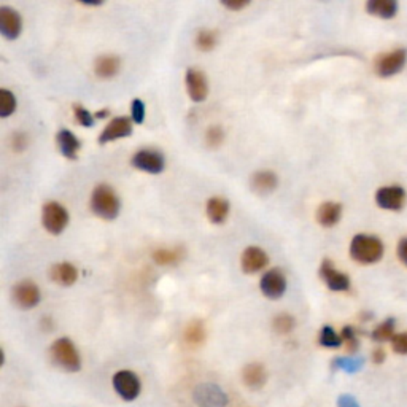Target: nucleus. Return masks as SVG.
<instances>
[{
	"label": "nucleus",
	"mask_w": 407,
	"mask_h": 407,
	"mask_svg": "<svg viewBox=\"0 0 407 407\" xmlns=\"http://www.w3.org/2000/svg\"><path fill=\"white\" fill-rule=\"evenodd\" d=\"M49 356L53 363L62 371L78 372L81 369V358L75 344L68 337H61L54 341L51 348H49Z\"/></svg>",
	"instance_id": "3"
},
{
	"label": "nucleus",
	"mask_w": 407,
	"mask_h": 407,
	"mask_svg": "<svg viewBox=\"0 0 407 407\" xmlns=\"http://www.w3.org/2000/svg\"><path fill=\"white\" fill-rule=\"evenodd\" d=\"M111 384H114L115 391L120 394V396L124 401H134L139 398L140 394V380L133 371H118L114 375V380H111Z\"/></svg>",
	"instance_id": "8"
},
{
	"label": "nucleus",
	"mask_w": 407,
	"mask_h": 407,
	"mask_svg": "<svg viewBox=\"0 0 407 407\" xmlns=\"http://www.w3.org/2000/svg\"><path fill=\"white\" fill-rule=\"evenodd\" d=\"M366 11L369 15L382 18V20H391L398 13V4L394 0H369L366 4Z\"/></svg>",
	"instance_id": "24"
},
{
	"label": "nucleus",
	"mask_w": 407,
	"mask_h": 407,
	"mask_svg": "<svg viewBox=\"0 0 407 407\" xmlns=\"http://www.w3.org/2000/svg\"><path fill=\"white\" fill-rule=\"evenodd\" d=\"M224 140V130L220 126H210L205 133V143L210 148H218Z\"/></svg>",
	"instance_id": "34"
},
{
	"label": "nucleus",
	"mask_w": 407,
	"mask_h": 407,
	"mask_svg": "<svg viewBox=\"0 0 407 407\" xmlns=\"http://www.w3.org/2000/svg\"><path fill=\"white\" fill-rule=\"evenodd\" d=\"M121 68V61L115 54L99 56L94 62V73L102 80H110L118 75Z\"/></svg>",
	"instance_id": "18"
},
{
	"label": "nucleus",
	"mask_w": 407,
	"mask_h": 407,
	"mask_svg": "<svg viewBox=\"0 0 407 407\" xmlns=\"http://www.w3.org/2000/svg\"><path fill=\"white\" fill-rule=\"evenodd\" d=\"M218 42V35L215 30L210 29H202L199 30V34L196 37V47L200 49V51H212L215 48Z\"/></svg>",
	"instance_id": "27"
},
{
	"label": "nucleus",
	"mask_w": 407,
	"mask_h": 407,
	"mask_svg": "<svg viewBox=\"0 0 407 407\" xmlns=\"http://www.w3.org/2000/svg\"><path fill=\"white\" fill-rule=\"evenodd\" d=\"M391 348L394 353L407 355V333L394 334V337L391 339Z\"/></svg>",
	"instance_id": "37"
},
{
	"label": "nucleus",
	"mask_w": 407,
	"mask_h": 407,
	"mask_svg": "<svg viewBox=\"0 0 407 407\" xmlns=\"http://www.w3.org/2000/svg\"><path fill=\"white\" fill-rule=\"evenodd\" d=\"M375 204L384 210H393V212L401 210L406 204L404 188L396 185L379 188L377 193H375Z\"/></svg>",
	"instance_id": "11"
},
{
	"label": "nucleus",
	"mask_w": 407,
	"mask_h": 407,
	"mask_svg": "<svg viewBox=\"0 0 407 407\" xmlns=\"http://www.w3.org/2000/svg\"><path fill=\"white\" fill-rule=\"evenodd\" d=\"M42 223L49 234L59 236L68 224V212L59 202H47L42 209Z\"/></svg>",
	"instance_id": "4"
},
{
	"label": "nucleus",
	"mask_w": 407,
	"mask_h": 407,
	"mask_svg": "<svg viewBox=\"0 0 407 407\" xmlns=\"http://www.w3.org/2000/svg\"><path fill=\"white\" fill-rule=\"evenodd\" d=\"M260 288L261 293L265 294L267 299H280L286 291V277L284 271H280V269H269L261 277Z\"/></svg>",
	"instance_id": "9"
},
{
	"label": "nucleus",
	"mask_w": 407,
	"mask_h": 407,
	"mask_svg": "<svg viewBox=\"0 0 407 407\" xmlns=\"http://www.w3.org/2000/svg\"><path fill=\"white\" fill-rule=\"evenodd\" d=\"M130 164L134 169L147 174H161L166 169V159L159 152L156 150H139L130 159Z\"/></svg>",
	"instance_id": "6"
},
{
	"label": "nucleus",
	"mask_w": 407,
	"mask_h": 407,
	"mask_svg": "<svg viewBox=\"0 0 407 407\" xmlns=\"http://www.w3.org/2000/svg\"><path fill=\"white\" fill-rule=\"evenodd\" d=\"M193 399L198 407H226L228 394L215 384H200L193 391Z\"/></svg>",
	"instance_id": "5"
},
{
	"label": "nucleus",
	"mask_w": 407,
	"mask_h": 407,
	"mask_svg": "<svg viewBox=\"0 0 407 407\" xmlns=\"http://www.w3.org/2000/svg\"><path fill=\"white\" fill-rule=\"evenodd\" d=\"M406 61H407L406 49H394L391 53L380 54L379 58L375 59V72L384 78L393 77V75L403 71Z\"/></svg>",
	"instance_id": "7"
},
{
	"label": "nucleus",
	"mask_w": 407,
	"mask_h": 407,
	"mask_svg": "<svg viewBox=\"0 0 407 407\" xmlns=\"http://www.w3.org/2000/svg\"><path fill=\"white\" fill-rule=\"evenodd\" d=\"M13 300L20 309H34L40 303V288L34 281L23 280L13 288Z\"/></svg>",
	"instance_id": "12"
},
{
	"label": "nucleus",
	"mask_w": 407,
	"mask_h": 407,
	"mask_svg": "<svg viewBox=\"0 0 407 407\" xmlns=\"http://www.w3.org/2000/svg\"><path fill=\"white\" fill-rule=\"evenodd\" d=\"M342 205L339 202H323L317 210V221L323 228H333L341 220Z\"/></svg>",
	"instance_id": "22"
},
{
	"label": "nucleus",
	"mask_w": 407,
	"mask_h": 407,
	"mask_svg": "<svg viewBox=\"0 0 407 407\" xmlns=\"http://www.w3.org/2000/svg\"><path fill=\"white\" fill-rule=\"evenodd\" d=\"M394 337V320L393 318H387L385 322H382L377 328L372 331V339L377 342H387Z\"/></svg>",
	"instance_id": "29"
},
{
	"label": "nucleus",
	"mask_w": 407,
	"mask_h": 407,
	"mask_svg": "<svg viewBox=\"0 0 407 407\" xmlns=\"http://www.w3.org/2000/svg\"><path fill=\"white\" fill-rule=\"evenodd\" d=\"M145 114H147V109H145V104H143V100L134 99L133 105H130V116H133V121L135 124H142L143 121H145Z\"/></svg>",
	"instance_id": "35"
},
{
	"label": "nucleus",
	"mask_w": 407,
	"mask_h": 407,
	"mask_svg": "<svg viewBox=\"0 0 407 407\" xmlns=\"http://www.w3.org/2000/svg\"><path fill=\"white\" fill-rule=\"evenodd\" d=\"M342 341L347 344V348L350 352H356L358 348V339H356V333L352 327H346L342 329Z\"/></svg>",
	"instance_id": "36"
},
{
	"label": "nucleus",
	"mask_w": 407,
	"mask_h": 407,
	"mask_svg": "<svg viewBox=\"0 0 407 407\" xmlns=\"http://www.w3.org/2000/svg\"><path fill=\"white\" fill-rule=\"evenodd\" d=\"M23 30L21 15L11 7H0V34L7 40H16Z\"/></svg>",
	"instance_id": "14"
},
{
	"label": "nucleus",
	"mask_w": 407,
	"mask_h": 407,
	"mask_svg": "<svg viewBox=\"0 0 407 407\" xmlns=\"http://www.w3.org/2000/svg\"><path fill=\"white\" fill-rule=\"evenodd\" d=\"M73 115L75 121L83 128H92L94 123H96V116L90 114L85 107H81V105H73Z\"/></svg>",
	"instance_id": "33"
},
{
	"label": "nucleus",
	"mask_w": 407,
	"mask_h": 407,
	"mask_svg": "<svg viewBox=\"0 0 407 407\" xmlns=\"http://www.w3.org/2000/svg\"><path fill=\"white\" fill-rule=\"evenodd\" d=\"M181 256L183 255H181L180 248H174V250L159 248L153 253V260L156 265H159V266H171V265H175V262H178Z\"/></svg>",
	"instance_id": "26"
},
{
	"label": "nucleus",
	"mask_w": 407,
	"mask_h": 407,
	"mask_svg": "<svg viewBox=\"0 0 407 407\" xmlns=\"http://www.w3.org/2000/svg\"><path fill=\"white\" fill-rule=\"evenodd\" d=\"M242 380L250 390H260V388L265 387L267 380L266 369L260 363H250L242 371Z\"/></svg>",
	"instance_id": "21"
},
{
	"label": "nucleus",
	"mask_w": 407,
	"mask_h": 407,
	"mask_svg": "<svg viewBox=\"0 0 407 407\" xmlns=\"http://www.w3.org/2000/svg\"><path fill=\"white\" fill-rule=\"evenodd\" d=\"M56 142H58L59 152L62 156H64V158L71 161H75L78 158L81 143L78 140V137L75 135L72 130H68V129L59 130L58 135H56Z\"/></svg>",
	"instance_id": "19"
},
{
	"label": "nucleus",
	"mask_w": 407,
	"mask_h": 407,
	"mask_svg": "<svg viewBox=\"0 0 407 407\" xmlns=\"http://www.w3.org/2000/svg\"><path fill=\"white\" fill-rule=\"evenodd\" d=\"M205 214L210 223L214 224H221L226 221V218L229 215V202L223 198H210L207 200V205H205Z\"/></svg>",
	"instance_id": "23"
},
{
	"label": "nucleus",
	"mask_w": 407,
	"mask_h": 407,
	"mask_svg": "<svg viewBox=\"0 0 407 407\" xmlns=\"http://www.w3.org/2000/svg\"><path fill=\"white\" fill-rule=\"evenodd\" d=\"M396 253H398L399 261L403 262V265L407 267V237H404V239L399 241L398 248H396Z\"/></svg>",
	"instance_id": "40"
},
{
	"label": "nucleus",
	"mask_w": 407,
	"mask_h": 407,
	"mask_svg": "<svg viewBox=\"0 0 407 407\" xmlns=\"http://www.w3.org/2000/svg\"><path fill=\"white\" fill-rule=\"evenodd\" d=\"M109 115H110L109 110H100V111H97V114H94V116L99 118V120H100V118H107Z\"/></svg>",
	"instance_id": "43"
},
{
	"label": "nucleus",
	"mask_w": 407,
	"mask_h": 407,
	"mask_svg": "<svg viewBox=\"0 0 407 407\" xmlns=\"http://www.w3.org/2000/svg\"><path fill=\"white\" fill-rule=\"evenodd\" d=\"M221 5L224 8H228L231 11H241L245 7H248L250 2L248 0H223Z\"/></svg>",
	"instance_id": "38"
},
{
	"label": "nucleus",
	"mask_w": 407,
	"mask_h": 407,
	"mask_svg": "<svg viewBox=\"0 0 407 407\" xmlns=\"http://www.w3.org/2000/svg\"><path fill=\"white\" fill-rule=\"evenodd\" d=\"M16 110V97L8 90H0V116L8 118Z\"/></svg>",
	"instance_id": "28"
},
{
	"label": "nucleus",
	"mask_w": 407,
	"mask_h": 407,
	"mask_svg": "<svg viewBox=\"0 0 407 407\" xmlns=\"http://www.w3.org/2000/svg\"><path fill=\"white\" fill-rule=\"evenodd\" d=\"M334 366L342 369V371H346L348 374H355L363 367V360L361 358H352V356H344V358H337L334 361Z\"/></svg>",
	"instance_id": "31"
},
{
	"label": "nucleus",
	"mask_w": 407,
	"mask_h": 407,
	"mask_svg": "<svg viewBox=\"0 0 407 407\" xmlns=\"http://www.w3.org/2000/svg\"><path fill=\"white\" fill-rule=\"evenodd\" d=\"M279 185V178L272 171H260L253 174L252 180H250V186L256 194H261V196H266V194H271L275 188Z\"/></svg>",
	"instance_id": "20"
},
{
	"label": "nucleus",
	"mask_w": 407,
	"mask_h": 407,
	"mask_svg": "<svg viewBox=\"0 0 407 407\" xmlns=\"http://www.w3.org/2000/svg\"><path fill=\"white\" fill-rule=\"evenodd\" d=\"M185 86L188 97L193 102H204L209 96V81L204 72L198 71V68H188L185 75Z\"/></svg>",
	"instance_id": "10"
},
{
	"label": "nucleus",
	"mask_w": 407,
	"mask_h": 407,
	"mask_svg": "<svg viewBox=\"0 0 407 407\" xmlns=\"http://www.w3.org/2000/svg\"><path fill=\"white\" fill-rule=\"evenodd\" d=\"M185 342L190 347H200L205 342L207 337V331H205V324L200 320H193L188 323L185 329Z\"/></svg>",
	"instance_id": "25"
},
{
	"label": "nucleus",
	"mask_w": 407,
	"mask_h": 407,
	"mask_svg": "<svg viewBox=\"0 0 407 407\" xmlns=\"http://www.w3.org/2000/svg\"><path fill=\"white\" fill-rule=\"evenodd\" d=\"M28 145V137L24 134H15L13 135V148L16 152H23Z\"/></svg>",
	"instance_id": "41"
},
{
	"label": "nucleus",
	"mask_w": 407,
	"mask_h": 407,
	"mask_svg": "<svg viewBox=\"0 0 407 407\" xmlns=\"http://www.w3.org/2000/svg\"><path fill=\"white\" fill-rule=\"evenodd\" d=\"M49 279L61 286H72L78 280V271L72 262H58L49 269Z\"/></svg>",
	"instance_id": "17"
},
{
	"label": "nucleus",
	"mask_w": 407,
	"mask_h": 407,
	"mask_svg": "<svg viewBox=\"0 0 407 407\" xmlns=\"http://www.w3.org/2000/svg\"><path fill=\"white\" fill-rule=\"evenodd\" d=\"M385 360V352L382 348H375L372 352V361L375 365H380V363H384Z\"/></svg>",
	"instance_id": "42"
},
{
	"label": "nucleus",
	"mask_w": 407,
	"mask_h": 407,
	"mask_svg": "<svg viewBox=\"0 0 407 407\" xmlns=\"http://www.w3.org/2000/svg\"><path fill=\"white\" fill-rule=\"evenodd\" d=\"M91 210L102 220H115L121 210V200L116 191L109 185H97L94 188L90 200Z\"/></svg>",
	"instance_id": "1"
},
{
	"label": "nucleus",
	"mask_w": 407,
	"mask_h": 407,
	"mask_svg": "<svg viewBox=\"0 0 407 407\" xmlns=\"http://www.w3.org/2000/svg\"><path fill=\"white\" fill-rule=\"evenodd\" d=\"M269 258L260 247H247L241 256V267L245 274H256L267 266Z\"/></svg>",
	"instance_id": "16"
},
{
	"label": "nucleus",
	"mask_w": 407,
	"mask_h": 407,
	"mask_svg": "<svg viewBox=\"0 0 407 407\" xmlns=\"http://www.w3.org/2000/svg\"><path fill=\"white\" fill-rule=\"evenodd\" d=\"M318 341H320V346L327 347V348H339L344 344L342 336L337 334L336 331L331 327H323L322 328L320 337H318Z\"/></svg>",
	"instance_id": "30"
},
{
	"label": "nucleus",
	"mask_w": 407,
	"mask_h": 407,
	"mask_svg": "<svg viewBox=\"0 0 407 407\" xmlns=\"http://www.w3.org/2000/svg\"><path fill=\"white\" fill-rule=\"evenodd\" d=\"M350 256L360 265H374L384 256V243L375 236L356 234L350 242Z\"/></svg>",
	"instance_id": "2"
},
{
	"label": "nucleus",
	"mask_w": 407,
	"mask_h": 407,
	"mask_svg": "<svg viewBox=\"0 0 407 407\" xmlns=\"http://www.w3.org/2000/svg\"><path fill=\"white\" fill-rule=\"evenodd\" d=\"M337 407H361L352 394H341L337 399Z\"/></svg>",
	"instance_id": "39"
},
{
	"label": "nucleus",
	"mask_w": 407,
	"mask_h": 407,
	"mask_svg": "<svg viewBox=\"0 0 407 407\" xmlns=\"http://www.w3.org/2000/svg\"><path fill=\"white\" fill-rule=\"evenodd\" d=\"M320 277L331 291H348L350 277L347 274L337 271L333 262L324 260L320 266Z\"/></svg>",
	"instance_id": "13"
},
{
	"label": "nucleus",
	"mask_w": 407,
	"mask_h": 407,
	"mask_svg": "<svg viewBox=\"0 0 407 407\" xmlns=\"http://www.w3.org/2000/svg\"><path fill=\"white\" fill-rule=\"evenodd\" d=\"M272 327L279 334H288L294 328V318L288 314H280L274 318Z\"/></svg>",
	"instance_id": "32"
},
{
	"label": "nucleus",
	"mask_w": 407,
	"mask_h": 407,
	"mask_svg": "<svg viewBox=\"0 0 407 407\" xmlns=\"http://www.w3.org/2000/svg\"><path fill=\"white\" fill-rule=\"evenodd\" d=\"M133 134V121L126 116L114 118L105 129L102 130V134L99 135V143L100 145H105V143L115 142L118 139H124V137H129Z\"/></svg>",
	"instance_id": "15"
}]
</instances>
